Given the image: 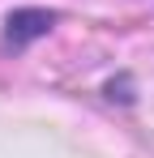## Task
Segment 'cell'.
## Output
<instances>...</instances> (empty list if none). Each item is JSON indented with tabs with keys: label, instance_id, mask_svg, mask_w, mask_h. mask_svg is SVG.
I'll use <instances>...</instances> for the list:
<instances>
[{
	"label": "cell",
	"instance_id": "obj_1",
	"mask_svg": "<svg viewBox=\"0 0 154 158\" xmlns=\"http://www.w3.org/2000/svg\"><path fill=\"white\" fill-rule=\"evenodd\" d=\"M51 26H56V13H47V9H13L4 17V43L9 47H26V43L43 39Z\"/></svg>",
	"mask_w": 154,
	"mask_h": 158
}]
</instances>
